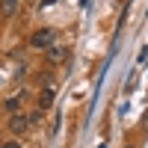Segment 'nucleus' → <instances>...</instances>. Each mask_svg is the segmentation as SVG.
<instances>
[{"mask_svg":"<svg viewBox=\"0 0 148 148\" xmlns=\"http://www.w3.org/2000/svg\"><path fill=\"white\" fill-rule=\"evenodd\" d=\"M3 107H6V110H9V113H15V110H18V107H21V98H9V101H6V104H3Z\"/></svg>","mask_w":148,"mask_h":148,"instance_id":"423d86ee","label":"nucleus"},{"mask_svg":"<svg viewBox=\"0 0 148 148\" xmlns=\"http://www.w3.org/2000/svg\"><path fill=\"white\" fill-rule=\"evenodd\" d=\"M30 45H33V47H39V51H45V47H51V45H53V30H47V27L36 30V33L30 36Z\"/></svg>","mask_w":148,"mask_h":148,"instance_id":"f257e3e1","label":"nucleus"},{"mask_svg":"<svg viewBox=\"0 0 148 148\" xmlns=\"http://www.w3.org/2000/svg\"><path fill=\"white\" fill-rule=\"evenodd\" d=\"M45 51H47V62H51V65L68 59V47H62V45H51V47H45Z\"/></svg>","mask_w":148,"mask_h":148,"instance_id":"7ed1b4c3","label":"nucleus"},{"mask_svg":"<svg viewBox=\"0 0 148 148\" xmlns=\"http://www.w3.org/2000/svg\"><path fill=\"white\" fill-rule=\"evenodd\" d=\"M0 148H21V145H18V142H12V139H9V142H3V145H0Z\"/></svg>","mask_w":148,"mask_h":148,"instance_id":"6e6552de","label":"nucleus"},{"mask_svg":"<svg viewBox=\"0 0 148 148\" xmlns=\"http://www.w3.org/2000/svg\"><path fill=\"white\" fill-rule=\"evenodd\" d=\"M145 125H148V119H145Z\"/></svg>","mask_w":148,"mask_h":148,"instance_id":"9b49d317","label":"nucleus"},{"mask_svg":"<svg viewBox=\"0 0 148 148\" xmlns=\"http://www.w3.org/2000/svg\"><path fill=\"white\" fill-rule=\"evenodd\" d=\"M145 59H148V47H142V51H139V62H145Z\"/></svg>","mask_w":148,"mask_h":148,"instance_id":"0eeeda50","label":"nucleus"},{"mask_svg":"<svg viewBox=\"0 0 148 148\" xmlns=\"http://www.w3.org/2000/svg\"><path fill=\"white\" fill-rule=\"evenodd\" d=\"M30 125H33V121H30L27 116H21V113H15V116L9 119V130L15 133V136H21V133H27V130H30Z\"/></svg>","mask_w":148,"mask_h":148,"instance_id":"f03ea898","label":"nucleus"},{"mask_svg":"<svg viewBox=\"0 0 148 148\" xmlns=\"http://www.w3.org/2000/svg\"><path fill=\"white\" fill-rule=\"evenodd\" d=\"M0 9H3L6 18H12V15H15V9H18V0H0Z\"/></svg>","mask_w":148,"mask_h":148,"instance_id":"39448f33","label":"nucleus"},{"mask_svg":"<svg viewBox=\"0 0 148 148\" xmlns=\"http://www.w3.org/2000/svg\"><path fill=\"white\" fill-rule=\"evenodd\" d=\"M56 101V92H53V83L51 86H42V92H39V110H47Z\"/></svg>","mask_w":148,"mask_h":148,"instance_id":"20e7f679","label":"nucleus"},{"mask_svg":"<svg viewBox=\"0 0 148 148\" xmlns=\"http://www.w3.org/2000/svg\"><path fill=\"white\" fill-rule=\"evenodd\" d=\"M51 3H56V0H42V6H51Z\"/></svg>","mask_w":148,"mask_h":148,"instance_id":"1a4fd4ad","label":"nucleus"},{"mask_svg":"<svg viewBox=\"0 0 148 148\" xmlns=\"http://www.w3.org/2000/svg\"><path fill=\"white\" fill-rule=\"evenodd\" d=\"M125 148H133V145H125Z\"/></svg>","mask_w":148,"mask_h":148,"instance_id":"9d476101","label":"nucleus"}]
</instances>
